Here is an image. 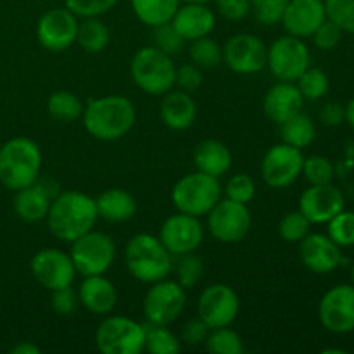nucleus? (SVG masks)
I'll return each instance as SVG.
<instances>
[{
	"mask_svg": "<svg viewBox=\"0 0 354 354\" xmlns=\"http://www.w3.org/2000/svg\"><path fill=\"white\" fill-rule=\"evenodd\" d=\"M78 24V17L71 10L66 7H55L38 19L37 38L47 50L62 52L76 41Z\"/></svg>",
	"mask_w": 354,
	"mask_h": 354,
	"instance_id": "obj_18",
	"label": "nucleus"
},
{
	"mask_svg": "<svg viewBox=\"0 0 354 354\" xmlns=\"http://www.w3.org/2000/svg\"><path fill=\"white\" fill-rule=\"evenodd\" d=\"M144 351L151 354H176L182 351V341L168 328V325H145Z\"/></svg>",
	"mask_w": 354,
	"mask_h": 354,
	"instance_id": "obj_33",
	"label": "nucleus"
},
{
	"mask_svg": "<svg viewBox=\"0 0 354 354\" xmlns=\"http://www.w3.org/2000/svg\"><path fill=\"white\" fill-rule=\"evenodd\" d=\"M311 223L306 220L301 211H292V213L283 214L279 223V234L286 242H301L308 234H310Z\"/></svg>",
	"mask_w": 354,
	"mask_h": 354,
	"instance_id": "obj_40",
	"label": "nucleus"
},
{
	"mask_svg": "<svg viewBox=\"0 0 354 354\" xmlns=\"http://www.w3.org/2000/svg\"><path fill=\"white\" fill-rule=\"evenodd\" d=\"M50 234L62 242H73L86 232L93 230L99 213L95 199L83 192L66 190L52 199L47 213Z\"/></svg>",
	"mask_w": 354,
	"mask_h": 354,
	"instance_id": "obj_1",
	"label": "nucleus"
},
{
	"mask_svg": "<svg viewBox=\"0 0 354 354\" xmlns=\"http://www.w3.org/2000/svg\"><path fill=\"white\" fill-rule=\"evenodd\" d=\"M344 196L332 183L311 185L299 197V211L311 225L328 223L335 214L344 209Z\"/></svg>",
	"mask_w": 354,
	"mask_h": 354,
	"instance_id": "obj_19",
	"label": "nucleus"
},
{
	"mask_svg": "<svg viewBox=\"0 0 354 354\" xmlns=\"http://www.w3.org/2000/svg\"><path fill=\"white\" fill-rule=\"evenodd\" d=\"M241 310L237 292L225 283H213L201 292L197 301V315L209 327H230Z\"/></svg>",
	"mask_w": 354,
	"mask_h": 354,
	"instance_id": "obj_13",
	"label": "nucleus"
},
{
	"mask_svg": "<svg viewBox=\"0 0 354 354\" xmlns=\"http://www.w3.org/2000/svg\"><path fill=\"white\" fill-rule=\"evenodd\" d=\"M225 194H227V199L248 204L254 199L256 183L249 175L239 173V175H234L228 180L227 187H225Z\"/></svg>",
	"mask_w": 354,
	"mask_h": 354,
	"instance_id": "obj_45",
	"label": "nucleus"
},
{
	"mask_svg": "<svg viewBox=\"0 0 354 354\" xmlns=\"http://www.w3.org/2000/svg\"><path fill=\"white\" fill-rule=\"evenodd\" d=\"M66 9L71 10L76 17H100L109 12L118 0H64Z\"/></svg>",
	"mask_w": 354,
	"mask_h": 354,
	"instance_id": "obj_44",
	"label": "nucleus"
},
{
	"mask_svg": "<svg viewBox=\"0 0 354 354\" xmlns=\"http://www.w3.org/2000/svg\"><path fill=\"white\" fill-rule=\"evenodd\" d=\"M268 47L252 33H239L223 47V62L239 75H254L266 68Z\"/></svg>",
	"mask_w": 354,
	"mask_h": 354,
	"instance_id": "obj_14",
	"label": "nucleus"
},
{
	"mask_svg": "<svg viewBox=\"0 0 354 354\" xmlns=\"http://www.w3.org/2000/svg\"><path fill=\"white\" fill-rule=\"evenodd\" d=\"M327 225L328 237L339 248H351V245H354V211L342 209Z\"/></svg>",
	"mask_w": 354,
	"mask_h": 354,
	"instance_id": "obj_39",
	"label": "nucleus"
},
{
	"mask_svg": "<svg viewBox=\"0 0 354 354\" xmlns=\"http://www.w3.org/2000/svg\"><path fill=\"white\" fill-rule=\"evenodd\" d=\"M324 353H325V354H328V353H335V354H344L346 351H344V349H325Z\"/></svg>",
	"mask_w": 354,
	"mask_h": 354,
	"instance_id": "obj_55",
	"label": "nucleus"
},
{
	"mask_svg": "<svg viewBox=\"0 0 354 354\" xmlns=\"http://www.w3.org/2000/svg\"><path fill=\"white\" fill-rule=\"evenodd\" d=\"M80 303L93 315H109L118 304V290L104 275H90L80 286Z\"/></svg>",
	"mask_w": 354,
	"mask_h": 354,
	"instance_id": "obj_24",
	"label": "nucleus"
},
{
	"mask_svg": "<svg viewBox=\"0 0 354 354\" xmlns=\"http://www.w3.org/2000/svg\"><path fill=\"white\" fill-rule=\"evenodd\" d=\"M83 109H85V106L80 100V97H76L73 92H68V90H57L47 100V113L61 123H73V121L80 120Z\"/></svg>",
	"mask_w": 354,
	"mask_h": 354,
	"instance_id": "obj_32",
	"label": "nucleus"
},
{
	"mask_svg": "<svg viewBox=\"0 0 354 354\" xmlns=\"http://www.w3.org/2000/svg\"><path fill=\"white\" fill-rule=\"evenodd\" d=\"M159 241L171 256L196 252L204 241V227L197 216L176 213L169 216L159 230Z\"/></svg>",
	"mask_w": 354,
	"mask_h": 354,
	"instance_id": "obj_17",
	"label": "nucleus"
},
{
	"mask_svg": "<svg viewBox=\"0 0 354 354\" xmlns=\"http://www.w3.org/2000/svg\"><path fill=\"white\" fill-rule=\"evenodd\" d=\"M324 21H327L324 0H289L280 23L292 37L308 38Z\"/></svg>",
	"mask_w": 354,
	"mask_h": 354,
	"instance_id": "obj_21",
	"label": "nucleus"
},
{
	"mask_svg": "<svg viewBox=\"0 0 354 354\" xmlns=\"http://www.w3.org/2000/svg\"><path fill=\"white\" fill-rule=\"evenodd\" d=\"M187 304L185 289L173 280H159L151 283L144 297V315L147 324L171 325L178 320Z\"/></svg>",
	"mask_w": 354,
	"mask_h": 354,
	"instance_id": "obj_10",
	"label": "nucleus"
},
{
	"mask_svg": "<svg viewBox=\"0 0 354 354\" xmlns=\"http://www.w3.org/2000/svg\"><path fill=\"white\" fill-rule=\"evenodd\" d=\"M297 88L308 100H320L328 92V76L318 68H308L296 82Z\"/></svg>",
	"mask_w": 354,
	"mask_h": 354,
	"instance_id": "obj_36",
	"label": "nucleus"
},
{
	"mask_svg": "<svg viewBox=\"0 0 354 354\" xmlns=\"http://www.w3.org/2000/svg\"><path fill=\"white\" fill-rule=\"evenodd\" d=\"M304 97L296 83L279 82L266 92L263 100V111L266 118L277 124L286 123L292 116L303 111Z\"/></svg>",
	"mask_w": 354,
	"mask_h": 354,
	"instance_id": "obj_22",
	"label": "nucleus"
},
{
	"mask_svg": "<svg viewBox=\"0 0 354 354\" xmlns=\"http://www.w3.org/2000/svg\"><path fill=\"white\" fill-rule=\"evenodd\" d=\"M216 10L227 21H242L251 14V0H213Z\"/></svg>",
	"mask_w": 354,
	"mask_h": 354,
	"instance_id": "obj_49",
	"label": "nucleus"
},
{
	"mask_svg": "<svg viewBox=\"0 0 354 354\" xmlns=\"http://www.w3.org/2000/svg\"><path fill=\"white\" fill-rule=\"evenodd\" d=\"M95 344L102 354H140L145 346V325L127 317H107L97 327Z\"/></svg>",
	"mask_w": 354,
	"mask_h": 354,
	"instance_id": "obj_8",
	"label": "nucleus"
},
{
	"mask_svg": "<svg viewBox=\"0 0 354 354\" xmlns=\"http://www.w3.org/2000/svg\"><path fill=\"white\" fill-rule=\"evenodd\" d=\"M287 3L289 0H251V12L258 23L273 26L282 21Z\"/></svg>",
	"mask_w": 354,
	"mask_h": 354,
	"instance_id": "obj_42",
	"label": "nucleus"
},
{
	"mask_svg": "<svg viewBox=\"0 0 354 354\" xmlns=\"http://www.w3.org/2000/svg\"><path fill=\"white\" fill-rule=\"evenodd\" d=\"M159 114H161V120L166 127L176 131H183L192 127L194 121H196V100L192 99L190 93L183 92V90H178V92L169 90L168 93H165Z\"/></svg>",
	"mask_w": 354,
	"mask_h": 354,
	"instance_id": "obj_25",
	"label": "nucleus"
},
{
	"mask_svg": "<svg viewBox=\"0 0 354 354\" xmlns=\"http://www.w3.org/2000/svg\"><path fill=\"white\" fill-rule=\"evenodd\" d=\"M310 50L303 38L280 37L268 47L266 68L272 71L279 82H292L310 68Z\"/></svg>",
	"mask_w": 354,
	"mask_h": 354,
	"instance_id": "obj_9",
	"label": "nucleus"
},
{
	"mask_svg": "<svg viewBox=\"0 0 354 354\" xmlns=\"http://www.w3.org/2000/svg\"><path fill=\"white\" fill-rule=\"evenodd\" d=\"M124 263L133 279L144 283H154L166 279L173 268L171 254L159 237L138 234L124 248Z\"/></svg>",
	"mask_w": 354,
	"mask_h": 354,
	"instance_id": "obj_4",
	"label": "nucleus"
},
{
	"mask_svg": "<svg viewBox=\"0 0 354 354\" xmlns=\"http://www.w3.org/2000/svg\"><path fill=\"white\" fill-rule=\"evenodd\" d=\"M76 41L88 54H100L111 41V31L99 17H85L78 24Z\"/></svg>",
	"mask_w": 354,
	"mask_h": 354,
	"instance_id": "obj_31",
	"label": "nucleus"
},
{
	"mask_svg": "<svg viewBox=\"0 0 354 354\" xmlns=\"http://www.w3.org/2000/svg\"><path fill=\"white\" fill-rule=\"evenodd\" d=\"M173 28L185 41L209 37L216 24V16L206 3H185L180 6L171 19Z\"/></svg>",
	"mask_w": 354,
	"mask_h": 354,
	"instance_id": "obj_23",
	"label": "nucleus"
},
{
	"mask_svg": "<svg viewBox=\"0 0 354 354\" xmlns=\"http://www.w3.org/2000/svg\"><path fill=\"white\" fill-rule=\"evenodd\" d=\"M303 162V151L282 142L266 151L261 161V176L272 189H287L301 176Z\"/></svg>",
	"mask_w": 354,
	"mask_h": 354,
	"instance_id": "obj_12",
	"label": "nucleus"
},
{
	"mask_svg": "<svg viewBox=\"0 0 354 354\" xmlns=\"http://www.w3.org/2000/svg\"><path fill=\"white\" fill-rule=\"evenodd\" d=\"M194 162L197 166V171L220 178L232 168V152L228 151L223 142L209 138V140L201 142L196 147Z\"/></svg>",
	"mask_w": 354,
	"mask_h": 354,
	"instance_id": "obj_28",
	"label": "nucleus"
},
{
	"mask_svg": "<svg viewBox=\"0 0 354 354\" xmlns=\"http://www.w3.org/2000/svg\"><path fill=\"white\" fill-rule=\"evenodd\" d=\"M182 2H185V3H209V2H213V0H182Z\"/></svg>",
	"mask_w": 354,
	"mask_h": 354,
	"instance_id": "obj_54",
	"label": "nucleus"
},
{
	"mask_svg": "<svg viewBox=\"0 0 354 354\" xmlns=\"http://www.w3.org/2000/svg\"><path fill=\"white\" fill-rule=\"evenodd\" d=\"M130 75L135 85L147 95H165L176 83V66L171 55L158 47H142L130 62Z\"/></svg>",
	"mask_w": 354,
	"mask_h": 354,
	"instance_id": "obj_5",
	"label": "nucleus"
},
{
	"mask_svg": "<svg viewBox=\"0 0 354 354\" xmlns=\"http://www.w3.org/2000/svg\"><path fill=\"white\" fill-rule=\"evenodd\" d=\"M182 0H130L131 9L145 26H161L171 23Z\"/></svg>",
	"mask_w": 354,
	"mask_h": 354,
	"instance_id": "obj_29",
	"label": "nucleus"
},
{
	"mask_svg": "<svg viewBox=\"0 0 354 354\" xmlns=\"http://www.w3.org/2000/svg\"><path fill=\"white\" fill-rule=\"evenodd\" d=\"M207 230L223 244L241 242L251 230V213L248 204L220 199L207 213Z\"/></svg>",
	"mask_w": 354,
	"mask_h": 354,
	"instance_id": "obj_11",
	"label": "nucleus"
},
{
	"mask_svg": "<svg viewBox=\"0 0 354 354\" xmlns=\"http://www.w3.org/2000/svg\"><path fill=\"white\" fill-rule=\"evenodd\" d=\"M327 19L342 31L354 35V0H324Z\"/></svg>",
	"mask_w": 354,
	"mask_h": 354,
	"instance_id": "obj_41",
	"label": "nucleus"
},
{
	"mask_svg": "<svg viewBox=\"0 0 354 354\" xmlns=\"http://www.w3.org/2000/svg\"><path fill=\"white\" fill-rule=\"evenodd\" d=\"M41 152L31 138L17 137L0 147V182L9 190L33 185L40 176Z\"/></svg>",
	"mask_w": 354,
	"mask_h": 354,
	"instance_id": "obj_3",
	"label": "nucleus"
},
{
	"mask_svg": "<svg viewBox=\"0 0 354 354\" xmlns=\"http://www.w3.org/2000/svg\"><path fill=\"white\" fill-rule=\"evenodd\" d=\"M280 135L286 144L292 145L303 151L304 147H310L317 138V128H315L313 120L303 111L287 120L286 123L280 124Z\"/></svg>",
	"mask_w": 354,
	"mask_h": 354,
	"instance_id": "obj_30",
	"label": "nucleus"
},
{
	"mask_svg": "<svg viewBox=\"0 0 354 354\" xmlns=\"http://www.w3.org/2000/svg\"><path fill=\"white\" fill-rule=\"evenodd\" d=\"M204 83V75L203 69L199 66L192 64H183L176 69V83L175 85L180 86V90L187 93L197 92V90L203 86Z\"/></svg>",
	"mask_w": 354,
	"mask_h": 354,
	"instance_id": "obj_47",
	"label": "nucleus"
},
{
	"mask_svg": "<svg viewBox=\"0 0 354 354\" xmlns=\"http://www.w3.org/2000/svg\"><path fill=\"white\" fill-rule=\"evenodd\" d=\"M31 273L41 287L52 292L73 286L76 268L68 252L61 249H41L31 259Z\"/></svg>",
	"mask_w": 354,
	"mask_h": 354,
	"instance_id": "obj_16",
	"label": "nucleus"
},
{
	"mask_svg": "<svg viewBox=\"0 0 354 354\" xmlns=\"http://www.w3.org/2000/svg\"><path fill=\"white\" fill-rule=\"evenodd\" d=\"M351 280H353V286H354V265H353V270H351Z\"/></svg>",
	"mask_w": 354,
	"mask_h": 354,
	"instance_id": "obj_56",
	"label": "nucleus"
},
{
	"mask_svg": "<svg viewBox=\"0 0 354 354\" xmlns=\"http://www.w3.org/2000/svg\"><path fill=\"white\" fill-rule=\"evenodd\" d=\"M78 294L71 289V286L64 287V289L52 290L50 306L61 317H69V315L75 313L76 308H78Z\"/></svg>",
	"mask_w": 354,
	"mask_h": 354,
	"instance_id": "obj_48",
	"label": "nucleus"
},
{
	"mask_svg": "<svg viewBox=\"0 0 354 354\" xmlns=\"http://www.w3.org/2000/svg\"><path fill=\"white\" fill-rule=\"evenodd\" d=\"M50 203L52 197L48 189H45L37 180L33 185L17 190L14 197V211L19 220L26 223H37L47 218Z\"/></svg>",
	"mask_w": 354,
	"mask_h": 354,
	"instance_id": "obj_26",
	"label": "nucleus"
},
{
	"mask_svg": "<svg viewBox=\"0 0 354 354\" xmlns=\"http://www.w3.org/2000/svg\"><path fill=\"white\" fill-rule=\"evenodd\" d=\"M187 41L183 40L182 35L173 28L171 23L161 24V26L154 28V47H158L159 50H162L168 55L180 54L185 47Z\"/></svg>",
	"mask_w": 354,
	"mask_h": 354,
	"instance_id": "obj_43",
	"label": "nucleus"
},
{
	"mask_svg": "<svg viewBox=\"0 0 354 354\" xmlns=\"http://www.w3.org/2000/svg\"><path fill=\"white\" fill-rule=\"evenodd\" d=\"M221 199V185L218 178L203 171L190 173L180 178L171 190V203L178 213L190 216H204Z\"/></svg>",
	"mask_w": 354,
	"mask_h": 354,
	"instance_id": "obj_6",
	"label": "nucleus"
},
{
	"mask_svg": "<svg viewBox=\"0 0 354 354\" xmlns=\"http://www.w3.org/2000/svg\"><path fill=\"white\" fill-rule=\"evenodd\" d=\"M342 33L344 31L337 24L327 19L317 28V31L311 35V38H313V44L317 48H320V50H332V48H335L341 44Z\"/></svg>",
	"mask_w": 354,
	"mask_h": 354,
	"instance_id": "obj_46",
	"label": "nucleus"
},
{
	"mask_svg": "<svg viewBox=\"0 0 354 354\" xmlns=\"http://www.w3.org/2000/svg\"><path fill=\"white\" fill-rule=\"evenodd\" d=\"M69 256L80 275H104L116 258V244L107 234L90 230L71 242Z\"/></svg>",
	"mask_w": 354,
	"mask_h": 354,
	"instance_id": "obj_7",
	"label": "nucleus"
},
{
	"mask_svg": "<svg viewBox=\"0 0 354 354\" xmlns=\"http://www.w3.org/2000/svg\"><path fill=\"white\" fill-rule=\"evenodd\" d=\"M82 118L85 130L93 138L114 142L130 133L137 121V111L127 97L107 95L90 100Z\"/></svg>",
	"mask_w": 354,
	"mask_h": 354,
	"instance_id": "obj_2",
	"label": "nucleus"
},
{
	"mask_svg": "<svg viewBox=\"0 0 354 354\" xmlns=\"http://www.w3.org/2000/svg\"><path fill=\"white\" fill-rule=\"evenodd\" d=\"M301 175H304L310 185H325V183H332L335 169L330 159L325 156H310V158H304Z\"/></svg>",
	"mask_w": 354,
	"mask_h": 354,
	"instance_id": "obj_37",
	"label": "nucleus"
},
{
	"mask_svg": "<svg viewBox=\"0 0 354 354\" xmlns=\"http://www.w3.org/2000/svg\"><path fill=\"white\" fill-rule=\"evenodd\" d=\"M189 54L194 64L199 66L201 69H213L223 61V48L209 37L192 40Z\"/></svg>",
	"mask_w": 354,
	"mask_h": 354,
	"instance_id": "obj_34",
	"label": "nucleus"
},
{
	"mask_svg": "<svg viewBox=\"0 0 354 354\" xmlns=\"http://www.w3.org/2000/svg\"><path fill=\"white\" fill-rule=\"evenodd\" d=\"M95 206L99 218L111 223H123L137 213V201L123 189H109L102 192L95 199Z\"/></svg>",
	"mask_w": 354,
	"mask_h": 354,
	"instance_id": "obj_27",
	"label": "nucleus"
},
{
	"mask_svg": "<svg viewBox=\"0 0 354 354\" xmlns=\"http://www.w3.org/2000/svg\"><path fill=\"white\" fill-rule=\"evenodd\" d=\"M344 121H348V123L354 128V99L349 100L348 106L344 107Z\"/></svg>",
	"mask_w": 354,
	"mask_h": 354,
	"instance_id": "obj_53",
	"label": "nucleus"
},
{
	"mask_svg": "<svg viewBox=\"0 0 354 354\" xmlns=\"http://www.w3.org/2000/svg\"><path fill=\"white\" fill-rule=\"evenodd\" d=\"M204 277V261L201 256L194 254H183L180 256V261L176 265V282L183 287V289H194L201 279Z\"/></svg>",
	"mask_w": 354,
	"mask_h": 354,
	"instance_id": "obj_38",
	"label": "nucleus"
},
{
	"mask_svg": "<svg viewBox=\"0 0 354 354\" xmlns=\"http://www.w3.org/2000/svg\"><path fill=\"white\" fill-rule=\"evenodd\" d=\"M207 335H209V327L199 317L196 320L187 322L182 328V342H185L187 346L204 344Z\"/></svg>",
	"mask_w": 354,
	"mask_h": 354,
	"instance_id": "obj_50",
	"label": "nucleus"
},
{
	"mask_svg": "<svg viewBox=\"0 0 354 354\" xmlns=\"http://www.w3.org/2000/svg\"><path fill=\"white\" fill-rule=\"evenodd\" d=\"M322 325L332 334H349L354 330V286L342 283L324 294L318 306Z\"/></svg>",
	"mask_w": 354,
	"mask_h": 354,
	"instance_id": "obj_15",
	"label": "nucleus"
},
{
	"mask_svg": "<svg viewBox=\"0 0 354 354\" xmlns=\"http://www.w3.org/2000/svg\"><path fill=\"white\" fill-rule=\"evenodd\" d=\"M299 258L310 272L325 275L342 263L341 248L328 235L308 234L299 242Z\"/></svg>",
	"mask_w": 354,
	"mask_h": 354,
	"instance_id": "obj_20",
	"label": "nucleus"
},
{
	"mask_svg": "<svg viewBox=\"0 0 354 354\" xmlns=\"http://www.w3.org/2000/svg\"><path fill=\"white\" fill-rule=\"evenodd\" d=\"M41 349L33 342H19L12 348V354H40Z\"/></svg>",
	"mask_w": 354,
	"mask_h": 354,
	"instance_id": "obj_52",
	"label": "nucleus"
},
{
	"mask_svg": "<svg viewBox=\"0 0 354 354\" xmlns=\"http://www.w3.org/2000/svg\"><path fill=\"white\" fill-rule=\"evenodd\" d=\"M320 120L327 127H339L344 121V107L337 102H327L322 107Z\"/></svg>",
	"mask_w": 354,
	"mask_h": 354,
	"instance_id": "obj_51",
	"label": "nucleus"
},
{
	"mask_svg": "<svg viewBox=\"0 0 354 354\" xmlns=\"http://www.w3.org/2000/svg\"><path fill=\"white\" fill-rule=\"evenodd\" d=\"M211 334L206 339V349L213 354H242L244 344L241 335L230 327H220L209 330Z\"/></svg>",
	"mask_w": 354,
	"mask_h": 354,
	"instance_id": "obj_35",
	"label": "nucleus"
}]
</instances>
